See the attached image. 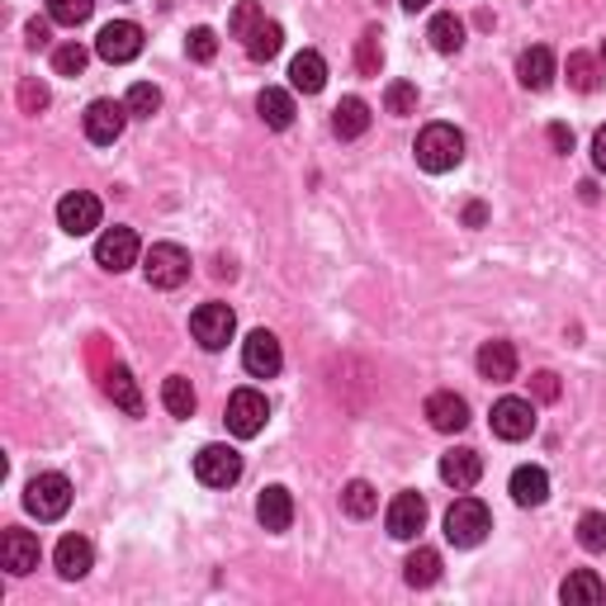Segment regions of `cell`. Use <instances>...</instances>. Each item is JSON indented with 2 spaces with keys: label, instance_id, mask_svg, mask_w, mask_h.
<instances>
[{
  "label": "cell",
  "instance_id": "25",
  "mask_svg": "<svg viewBox=\"0 0 606 606\" xmlns=\"http://www.w3.org/2000/svg\"><path fill=\"white\" fill-rule=\"evenodd\" d=\"M256 114H260L266 129H289V123H294V95L266 86L256 95Z\"/></svg>",
  "mask_w": 606,
  "mask_h": 606
},
{
  "label": "cell",
  "instance_id": "32",
  "mask_svg": "<svg viewBox=\"0 0 606 606\" xmlns=\"http://www.w3.org/2000/svg\"><path fill=\"white\" fill-rule=\"evenodd\" d=\"M161 403H167L171 417H190V412H195V389H190V379L171 375L167 384H161Z\"/></svg>",
  "mask_w": 606,
  "mask_h": 606
},
{
  "label": "cell",
  "instance_id": "15",
  "mask_svg": "<svg viewBox=\"0 0 606 606\" xmlns=\"http://www.w3.org/2000/svg\"><path fill=\"white\" fill-rule=\"evenodd\" d=\"M58 228L81 238V232H95L100 228V199L86 195V190H72V195H62L58 204Z\"/></svg>",
  "mask_w": 606,
  "mask_h": 606
},
{
  "label": "cell",
  "instance_id": "42",
  "mask_svg": "<svg viewBox=\"0 0 606 606\" xmlns=\"http://www.w3.org/2000/svg\"><path fill=\"white\" fill-rule=\"evenodd\" d=\"M20 109H24V114L48 109V86H44V81H20Z\"/></svg>",
  "mask_w": 606,
  "mask_h": 606
},
{
  "label": "cell",
  "instance_id": "40",
  "mask_svg": "<svg viewBox=\"0 0 606 606\" xmlns=\"http://www.w3.org/2000/svg\"><path fill=\"white\" fill-rule=\"evenodd\" d=\"M52 72H58V76H81V72H86V48L62 44L58 52H52Z\"/></svg>",
  "mask_w": 606,
  "mask_h": 606
},
{
  "label": "cell",
  "instance_id": "33",
  "mask_svg": "<svg viewBox=\"0 0 606 606\" xmlns=\"http://www.w3.org/2000/svg\"><path fill=\"white\" fill-rule=\"evenodd\" d=\"M341 507H347L351 517H375L379 512V493L365 484V478H355V484H347V493H341Z\"/></svg>",
  "mask_w": 606,
  "mask_h": 606
},
{
  "label": "cell",
  "instance_id": "19",
  "mask_svg": "<svg viewBox=\"0 0 606 606\" xmlns=\"http://www.w3.org/2000/svg\"><path fill=\"white\" fill-rule=\"evenodd\" d=\"M58 573L66 578V583H76V578H86L90 573V563H95V549H90V541L86 535H62L58 541Z\"/></svg>",
  "mask_w": 606,
  "mask_h": 606
},
{
  "label": "cell",
  "instance_id": "24",
  "mask_svg": "<svg viewBox=\"0 0 606 606\" xmlns=\"http://www.w3.org/2000/svg\"><path fill=\"white\" fill-rule=\"evenodd\" d=\"M512 498H517V507H541L549 498V474L541 464H521L512 474Z\"/></svg>",
  "mask_w": 606,
  "mask_h": 606
},
{
  "label": "cell",
  "instance_id": "5",
  "mask_svg": "<svg viewBox=\"0 0 606 606\" xmlns=\"http://www.w3.org/2000/svg\"><path fill=\"white\" fill-rule=\"evenodd\" d=\"M223 422H228V432L238 436V440L260 436V432H266V422H270V403H266V393H256V389H238V393L228 398Z\"/></svg>",
  "mask_w": 606,
  "mask_h": 606
},
{
  "label": "cell",
  "instance_id": "6",
  "mask_svg": "<svg viewBox=\"0 0 606 606\" xmlns=\"http://www.w3.org/2000/svg\"><path fill=\"white\" fill-rule=\"evenodd\" d=\"M190 332L204 351H223L232 332H238V313L228 308V303H199L195 313H190Z\"/></svg>",
  "mask_w": 606,
  "mask_h": 606
},
{
  "label": "cell",
  "instance_id": "22",
  "mask_svg": "<svg viewBox=\"0 0 606 606\" xmlns=\"http://www.w3.org/2000/svg\"><path fill=\"white\" fill-rule=\"evenodd\" d=\"M517 76H521V86H526V90H545L549 81H555V52L541 48V44L526 48L517 58Z\"/></svg>",
  "mask_w": 606,
  "mask_h": 606
},
{
  "label": "cell",
  "instance_id": "29",
  "mask_svg": "<svg viewBox=\"0 0 606 606\" xmlns=\"http://www.w3.org/2000/svg\"><path fill=\"white\" fill-rule=\"evenodd\" d=\"M280 48H284V29L275 20H260L256 24V34L246 38V52H252V62H270V58H280Z\"/></svg>",
  "mask_w": 606,
  "mask_h": 606
},
{
  "label": "cell",
  "instance_id": "13",
  "mask_svg": "<svg viewBox=\"0 0 606 606\" xmlns=\"http://www.w3.org/2000/svg\"><path fill=\"white\" fill-rule=\"evenodd\" d=\"M95 260H100L109 275L129 270L133 260H137V232L133 228H105L100 242H95Z\"/></svg>",
  "mask_w": 606,
  "mask_h": 606
},
{
  "label": "cell",
  "instance_id": "2",
  "mask_svg": "<svg viewBox=\"0 0 606 606\" xmlns=\"http://www.w3.org/2000/svg\"><path fill=\"white\" fill-rule=\"evenodd\" d=\"M488 531H493V517H488V507L478 498H455L450 502V512H446V541L450 545L474 549Z\"/></svg>",
  "mask_w": 606,
  "mask_h": 606
},
{
  "label": "cell",
  "instance_id": "14",
  "mask_svg": "<svg viewBox=\"0 0 606 606\" xmlns=\"http://www.w3.org/2000/svg\"><path fill=\"white\" fill-rule=\"evenodd\" d=\"M0 559H5V569L15 573V578L34 573V569H38V559H44V549H38V535H34V531L10 526L5 535H0Z\"/></svg>",
  "mask_w": 606,
  "mask_h": 606
},
{
  "label": "cell",
  "instance_id": "41",
  "mask_svg": "<svg viewBox=\"0 0 606 606\" xmlns=\"http://www.w3.org/2000/svg\"><path fill=\"white\" fill-rule=\"evenodd\" d=\"M185 52H190L195 62H214V58H218V34H214V29H195V34L185 38Z\"/></svg>",
  "mask_w": 606,
  "mask_h": 606
},
{
  "label": "cell",
  "instance_id": "46",
  "mask_svg": "<svg viewBox=\"0 0 606 606\" xmlns=\"http://www.w3.org/2000/svg\"><path fill=\"white\" fill-rule=\"evenodd\" d=\"M592 161H597V171H606V123L597 129V137H592Z\"/></svg>",
  "mask_w": 606,
  "mask_h": 606
},
{
  "label": "cell",
  "instance_id": "43",
  "mask_svg": "<svg viewBox=\"0 0 606 606\" xmlns=\"http://www.w3.org/2000/svg\"><path fill=\"white\" fill-rule=\"evenodd\" d=\"M531 389H535V398H541V403H555V398H559V379L549 375V369H541V375H535V384H531Z\"/></svg>",
  "mask_w": 606,
  "mask_h": 606
},
{
  "label": "cell",
  "instance_id": "10",
  "mask_svg": "<svg viewBox=\"0 0 606 606\" xmlns=\"http://www.w3.org/2000/svg\"><path fill=\"white\" fill-rule=\"evenodd\" d=\"M531 432H535V403L531 398H498V403H493V436L526 440Z\"/></svg>",
  "mask_w": 606,
  "mask_h": 606
},
{
  "label": "cell",
  "instance_id": "45",
  "mask_svg": "<svg viewBox=\"0 0 606 606\" xmlns=\"http://www.w3.org/2000/svg\"><path fill=\"white\" fill-rule=\"evenodd\" d=\"M549 143H555V152H573V129H563V123H549Z\"/></svg>",
  "mask_w": 606,
  "mask_h": 606
},
{
  "label": "cell",
  "instance_id": "4",
  "mask_svg": "<svg viewBox=\"0 0 606 606\" xmlns=\"http://www.w3.org/2000/svg\"><path fill=\"white\" fill-rule=\"evenodd\" d=\"M143 275H147L152 289H181L190 280V252L175 242H157L143 256Z\"/></svg>",
  "mask_w": 606,
  "mask_h": 606
},
{
  "label": "cell",
  "instance_id": "35",
  "mask_svg": "<svg viewBox=\"0 0 606 606\" xmlns=\"http://www.w3.org/2000/svg\"><path fill=\"white\" fill-rule=\"evenodd\" d=\"M90 10H95V0H48V20L52 24H66V29L86 24Z\"/></svg>",
  "mask_w": 606,
  "mask_h": 606
},
{
  "label": "cell",
  "instance_id": "37",
  "mask_svg": "<svg viewBox=\"0 0 606 606\" xmlns=\"http://www.w3.org/2000/svg\"><path fill=\"white\" fill-rule=\"evenodd\" d=\"M123 105H129V114H133V119H152V114L161 109V90L152 86V81H137V86L129 90V100H123Z\"/></svg>",
  "mask_w": 606,
  "mask_h": 606
},
{
  "label": "cell",
  "instance_id": "31",
  "mask_svg": "<svg viewBox=\"0 0 606 606\" xmlns=\"http://www.w3.org/2000/svg\"><path fill=\"white\" fill-rule=\"evenodd\" d=\"M569 86L578 95H592V90L602 86V66H597L592 52H569Z\"/></svg>",
  "mask_w": 606,
  "mask_h": 606
},
{
  "label": "cell",
  "instance_id": "30",
  "mask_svg": "<svg viewBox=\"0 0 606 606\" xmlns=\"http://www.w3.org/2000/svg\"><path fill=\"white\" fill-rule=\"evenodd\" d=\"M426 38H432L436 52H460L464 48V20L460 15H436L432 29H426Z\"/></svg>",
  "mask_w": 606,
  "mask_h": 606
},
{
  "label": "cell",
  "instance_id": "18",
  "mask_svg": "<svg viewBox=\"0 0 606 606\" xmlns=\"http://www.w3.org/2000/svg\"><path fill=\"white\" fill-rule=\"evenodd\" d=\"M478 474H484V460H478V450H450V455H440V478L455 488V493H464V488H474L478 484Z\"/></svg>",
  "mask_w": 606,
  "mask_h": 606
},
{
  "label": "cell",
  "instance_id": "11",
  "mask_svg": "<svg viewBox=\"0 0 606 606\" xmlns=\"http://www.w3.org/2000/svg\"><path fill=\"white\" fill-rule=\"evenodd\" d=\"M123 123H129V105H119V100H95L86 109V137L95 147H109V143H119L123 137Z\"/></svg>",
  "mask_w": 606,
  "mask_h": 606
},
{
  "label": "cell",
  "instance_id": "21",
  "mask_svg": "<svg viewBox=\"0 0 606 606\" xmlns=\"http://www.w3.org/2000/svg\"><path fill=\"white\" fill-rule=\"evenodd\" d=\"M478 375L493 379V384H507L517 375V351L512 341H484L478 347Z\"/></svg>",
  "mask_w": 606,
  "mask_h": 606
},
{
  "label": "cell",
  "instance_id": "47",
  "mask_svg": "<svg viewBox=\"0 0 606 606\" xmlns=\"http://www.w3.org/2000/svg\"><path fill=\"white\" fill-rule=\"evenodd\" d=\"M484 218H488V209H484V204H470V209H464V223H470V228H478V223H484Z\"/></svg>",
  "mask_w": 606,
  "mask_h": 606
},
{
  "label": "cell",
  "instance_id": "49",
  "mask_svg": "<svg viewBox=\"0 0 606 606\" xmlns=\"http://www.w3.org/2000/svg\"><path fill=\"white\" fill-rule=\"evenodd\" d=\"M602 62H606V44H602Z\"/></svg>",
  "mask_w": 606,
  "mask_h": 606
},
{
  "label": "cell",
  "instance_id": "34",
  "mask_svg": "<svg viewBox=\"0 0 606 606\" xmlns=\"http://www.w3.org/2000/svg\"><path fill=\"white\" fill-rule=\"evenodd\" d=\"M355 66H361V76H379V66H384L379 29H365L361 38H355Z\"/></svg>",
  "mask_w": 606,
  "mask_h": 606
},
{
  "label": "cell",
  "instance_id": "48",
  "mask_svg": "<svg viewBox=\"0 0 606 606\" xmlns=\"http://www.w3.org/2000/svg\"><path fill=\"white\" fill-rule=\"evenodd\" d=\"M398 5H403V10H426L432 0H398Z\"/></svg>",
  "mask_w": 606,
  "mask_h": 606
},
{
  "label": "cell",
  "instance_id": "8",
  "mask_svg": "<svg viewBox=\"0 0 606 606\" xmlns=\"http://www.w3.org/2000/svg\"><path fill=\"white\" fill-rule=\"evenodd\" d=\"M95 52H100L105 62H114V66L133 62L137 52H143V29H137L133 20H114V24H105L100 38H95Z\"/></svg>",
  "mask_w": 606,
  "mask_h": 606
},
{
  "label": "cell",
  "instance_id": "9",
  "mask_svg": "<svg viewBox=\"0 0 606 606\" xmlns=\"http://www.w3.org/2000/svg\"><path fill=\"white\" fill-rule=\"evenodd\" d=\"M242 365H246V375H256V379H275L280 375V365H284V351H280V337L275 332H252L242 341Z\"/></svg>",
  "mask_w": 606,
  "mask_h": 606
},
{
  "label": "cell",
  "instance_id": "12",
  "mask_svg": "<svg viewBox=\"0 0 606 606\" xmlns=\"http://www.w3.org/2000/svg\"><path fill=\"white\" fill-rule=\"evenodd\" d=\"M393 541H417V531L426 526V498L422 493H398L389 502V517H384Z\"/></svg>",
  "mask_w": 606,
  "mask_h": 606
},
{
  "label": "cell",
  "instance_id": "36",
  "mask_svg": "<svg viewBox=\"0 0 606 606\" xmlns=\"http://www.w3.org/2000/svg\"><path fill=\"white\" fill-rule=\"evenodd\" d=\"M260 20H266V10H260L256 0H238V10H232V20H228V34L246 44V38L256 34V24H260Z\"/></svg>",
  "mask_w": 606,
  "mask_h": 606
},
{
  "label": "cell",
  "instance_id": "27",
  "mask_svg": "<svg viewBox=\"0 0 606 606\" xmlns=\"http://www.w3.org/2000/svg\"><path fill=\"white\" fill-rule=\"evenodd\" d=\"M332 129H337V137H361L369 129V105L361 95H347V100L332 109Z\"/></svg>",
  "mask_w": 606,
  "mask_h": 606
},
{
  "label": "cell",
  "instance_id": "38",
  "mask_svg": "<svg viewBox=\"0 0 606 606\" xmlns=\"http://www.w3.org/2000/svg\"><path fill=\"white\" fill-rule=\"evenodd\" d=\"M578 545H583L587 555H606V517L602 512H587L578 521Z\"/></svg>",
  "mask_w": 606,
  "mask_h": 606
},
{
  "label": "cell",
  "instance_id": "1",
  "mask_svg": "<svg viewBox=\"0 0 606 606\" xmlns=\"http://www.w3.org/2000/svg\"><path fill=\"white\" fill-rule=\"evenodd\" d=\"M417 167L432 171V175H446L464 161V133L455 129V123H426L417 133Z\"/></svg>",
  "mask_w": 606,
  "mask_h": 606
},
{
  "label": "cell",
  "instance_id": "28",
  "mask_svg": "<svg viewBox=\"0 0 606 606\" xmlns=\"http://www.w3.org/2000/svg\"><path fill=\"white\" fill-rule=\"evenodd\" d=\"M403 578H408V587H432L440 578V555H436V549H426V545H417L408 555V563H403Z\"/></svg>",
  "mask_w": 606,
  "mask_h": 606
},
{
  "label": "cell",
  "instance_id": "23",
  "mask_svg": "<svg viewBox=\"0 0 606 606\" xmlns=\"http://www.w3.org/2000/svg\"><path fill=\"white\" fill-rule=\"evenodd\" d=\"M105 393L114 398V403L129 412V417H143V393H137V379L123 365H109L105 369Z\"/></svg>",
  "mask_w": 606,
  "mask_h": 606
},
{
  "label": "cell",
  "instance_id": "20",
  "mask_svg": "<svg viewBox=\"0 0 606 606\" xmlns=\"http://www.w3.org/2000/svg\"><path fill=\"white\" fill-rule=\"evenodd\" d=\"M289 86L303 90V95H318L327 86V62H323V52H313V48H303L294 62H289Z\"/></svg>",
  "mask_w": 606,
  "mask_h": 606
},
{
  "label": "cell",
  "instance_id": "3",
  "mask_svg": "<svg viewBox=\"0 0 606 606\" xmlns=\"http://www.w3.org/2000/svg\"><path fill=\"white\" fill-rule=\"evenodd\" d=\"M24 507H29L38 521L66 517V507H72V484H66V474H34L29 488H24Z\"/></svg>",
  "mask_w": 606,
  "mask_h": 606
},
{
  "label": "cell",
  "instance_id": "7",
  "mask_svg": "<svg viewBox=\"0 0 606 606\" xmlns=\"http://www.w3.org/2000/svg\"><path fill=\"white\" fill-rule=\"evenodd\" d=\"M195 478L204 488H232L242 478V455L232 446H204L195 455Z\"/></svg>",
  "mask_w": 606,
  "mask_h": 606
},
{
  "label": "cell",
  "instance_id": "26",
  "mask_svg": "<svg viewBox=\"0 0 606 606\" xmlns=\"http://www.w3.org/2000/svg\"><path fill=\"white\" fill-rule=\"evenodd\" d=\"M559 597L569 602V606H597V602L606 597V587H602V578L592 573V569H573L569 578H563Z\"/></svg>",
  "mask_w": 606,
  "mask_h": 606
},
{
  "label": "cell",
  "instance_id": "16",
  "mask_svg": "<svg viewBox=\"0 0 606 606\" xmlns=\"http://www.w3.org/2000/svg\"><path fill=\"white\" fill-rule=\"evenodd\" d=\"M426 422H432L436 432L455 436V432H464V426H470V403H464L460 393L440 389V393H432V398H426Z\"/></svg>",
  "mask_w": 606,
  "mask_h": 606
},
{
  "label": "cell",
  "instance_id": "44",
  "mask_svg": "<svg viewBox=\"0 0 606 606\" xmlns=\"http://www.w3.org/2000/svg\"><path fill=\"white\" fill-rule=\"evenodd\" d=\"M29 48H48L52 44V29H48V20H29Z\"/></svg>",
  "mask_w": 606,
  "mask_h": 606
},
{
  "label": "cell",
  "instance_id": "17",
  "mask_svg": "<svg viewBox=\"0 0 606 606\" xmlns=\"http://www.w3.org/2000/svg\"><path fill=\"white\" fill-rule=\"evenodd\" d=\"M256 521L266 531H289L294 526V498H289V488H280V484H270V488H260V498H256Z\"/></svg>",
  "mask_w": 606,
  "mask_h": 606
},
{
  "label": "cell",
  "instance_id": "39",
  "mask_svg": "<svg viewBox=\"0 0 606 606\" xmlns=\"http://www.w3.org/2000/svg\"><path fill=\"white\" fill-rule=\"evenodd\" d=\"M384 105H389V114H417V86L412 81H389Z\"/></svg>",
  "mask_w": 606,
  "mask_h": 606
}]
</instances>
